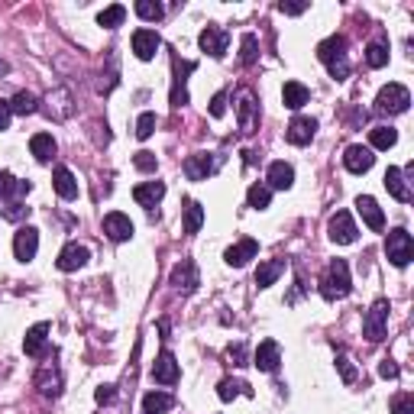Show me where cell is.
Wrapping results in <instances>:
<instances>
[{
	"instance_id": "obj_1",
	"label": "cell",
	"mask_w": 414,
	"mask_h": 414,
	"mask_svg": "<svg viewBox=\"0 0 414 414\" xmlns=\"http://www.w3.org/2000/svg\"><path fill=\"white\" fill-rule=\"evenodd\" d=\"M317 59L330 68V75L337 78V81H343V78L350 75L347 39H343V36H330V39H324V43L317 46Z\"/></svg>"
},
{
	"instance_id": "obj_2",
	"label": "cell",
	"mask_w": 414,
	"mask_h": 414,
	"mask_svg": "<svg viewBox=\"0 0 414 414\" xmlns=\"http://www.w3.org/2000/svg\"><path fill=\"white\" fill-rule=\"evenodd\" d=\"M321 295L327 301H337V298H347L350 295V265L343 259H333L327 265L321 279Z\"/></svg>"
},
{
	"instance_id": "obj_3",
	"label": "cell",
	"mask_w": 414,
	"mask_h": 414,
	"mask_svg": "<svg viewBox=\"0 0 414 414\" xmlns=\"http://www.w3.org/2000/svg\"><path fill=\"white\" fill-rule=\"evenodd\" d=\"M385 256L392 259V265L405 269L408 262L414 259V240L408 230H392L389 240H385Z\"/></svg>"
},
{
	"instance_id": "obj_4",
	"label": "cell",
	"mask_w": 414,
	"mask_h": 414,
	"mask_svg": "<svg viewBox=\"0 0 414 414\" xmlns=\"http://www.w3.org/2000/svg\"><path fill=\"white\" fill-rule=\"evenodd\" d=\"M408 104H411V94H408L405 85H385L379 91V97H375V110L379 113H405Z\"/></svg>"
},
{
	"instance_id": "obj_5",
	"label": "cell",
	"mask_w": 414,
	"mask_h": 414,
	"mask_svg": "<svg viewBox=\"0 0 414 414\" xmlns=\"http://www.w3.org/2000/svg\"><path fill=\"white\" fill-rule=\"evenodd\" d=\"M363 333L372 343H379L389 333V301H375L369 308V314H366V321H363Z\"/></svg>"
},
{
	"instance_id": "obj_6",
	"label": "cell",
	"mask_w": 414,
	"mask_h": 414,
	"mask_svg": "<svg viewBox=\"0 0 414 414\" xmlns=\"http://www.w3.org/2000/svg\"><path fill=\"white\" fill-rule=\"evenodd\" d=\"M327 230H330V240L333 243H340V246H350V243H356V223H353V217H350L347 211H337L333 217H330V223H327Z\"/></svg>"
},
{
	"instance_id": "obj_7",
	"label": "cell",
	"mask_w": 414,
	"mask_h": 414,
	"mask_svg": "<svg viewBox=\"0 0 414 414\" xmlns=\"http://www.w3.org/2000/svg\"><path fill=\"white\" fill-rule=\"evenodd\" d=\"M314 133H317V120L311 117H295L291 123H288L285 130V139L291 146H308L314 139Z\"/></svg>"
},
{
	"instance_id": "obj_8",
	"label": "cell",
	"mask_w": 414,
	"mask_h": 414,
	"mask_svg": "<svg viewBox=\"0 0 414 414\" xmlns=\"http://www.w3.org/2000/svg\"><path fill=\"white\" fill-rule=\"evenodd\" d=\"M104 233H107L113 243H123V240L133 237V220H130L127 214H120V211L107 214V217H104Z\"/></svg>"
},
{
	"instance_id": "obj_9",
	"label": "cell",
	"mask_w": 414,
	"mask_h": 414,
	"mask_svg": "<svg viewBox=\"0 0 414 414\" xmlns=\"http://www.w3.org/2000/svg\"><path fill=\"white\" fill-rule=\"evenodd\" d=\"M36 249H39V233H36L33 227H20L17 237H13V253H17V259L29 262L36 256Z\"/></svg>"
},
{
	"instance_id": "obj_10",
	"label": "cell",
	"mask_w": 414,
	"mask_h": 414,
	"mask_svg": "<svg viewBox=\"0 0 414 414\" xmlns=\"http://www.w3.org/2000/svg\"><path fill=\"white\" fill-rule=\"evenodd\" d=\"M198 43H201V49L207 52L211 59H220V55L227 52V46H230V36L223 33L220 26H207V29L201 33V39H198Z\"/></svg>"
},
{
	"instance_id": "obj_11",
	"label": "cell",
	"mask_w": 414,
	"mask_h": 414,
	"mask_svg": "<svg viewBox=\"0 0 414 414\" xmlns=\"http://www.w3.org/2000/svg\"><path fill=\"white\" fill-rule=\"evenodd\" d=\"M159 36L153 33V29H136L133 33V52H136V59H143V62H153L156 59V52H159Z\"/></svg>"
},
{
	"instance_id": "obj_12",
	"label": "cell",
	"mask_w": 414,
	"mask_h": 414,
	"mask_svg": "<svg viewBox=\"0 0 414 414\" xmlns=\"http://www.w3.org/2000/svg\"><path fill=\"white\" fill-rule=\"evenodd\" d=\"M372 162H375V156H372L369 146H350L347 156H343V165H347L350 172H356V175L369 172V169H372Z\"/></svg>"
},
{
	"instance_id": "obj_13",
	"label": "cell",
	"mask_w": 414,
	"mask_h": 414,
	"mask_svg": "<svg viewBox=\"0 0 414 414\" xmlns=\"http://www.w3.org/2000/svg\"><path fill=\"white\" fill-rule=\"evenodd\" d=\"M237 113H240V130H243V133H253L256 123H259V104H256V97L249 91L240 97Z\"/></svg>"
},
{
	"instance_id": "obj_14",
	"label": "cell",
	"mask_w": 414,
	"mask_h": 414,
	"mask_svg": "<svg viewBox=\"0 0 414 414\" xmlns=\"http://www.w3.org/2000/svg\"><path fill=\"white\" fill-rule=\"evenodd\" d=\"M356 211L363 214V220L369 223L372 230H385V214H382V207L375 204V198L359 195V198H356Z\"/></svg>"
},
{
	"instance_id": "obj_15",
	"label": "cell",
	"mask_w": 414,
	"mask_h": 414,
	"mask_svg": "<svg viewBox=\"0 0 414 414\" xmlns=\"http://www.w3.org/2000/svg\"><path fill=\"white\" fill-rule=\"evenodd\" d=\"M88 259H91L88 246H81V243H68L65 249H62V256H59V269H62V272H75V269H81V265H85Z\"/></svg>"
},
{
	"instance_id": "obj_16",
	"label": "cell",
	"mask_w": 414,
	"mask_h": 414,
	"mask_svg": "<svg viewBox=\"0 0 414 414\" xmlns=\"http://www.w3.org/2000/svg\"><path fill=\"white\" fill-rule=\"evenodd\" d=\"M256 253H259V243H256V240H240L237 246H230L227 253H223V259H227V265L240 269V265H246Z\"/></svg>"
},
{
	"instance_id": "obj_17",
	"label": "cell",
	"mask_w": 414,
	"mask_h": 414,
	"mask_svg": "<svg viewBox=\"0 0 414 414\" xmlns=\"http://www.w3.org/2000/svg\"><path fill=\"white\" fill-rule=\"evenodd\" d=\"M162 195H165V185H162V181H143V185L133 188V201L143 204V207H149V211L162 201Z\"/></svg>"
},
{
	"instance_id": "obj_18",
	"label": "cell",
	"mask_w": 414,
	"mask_h": 414,
	"mask_svg": "<svg viewBox=\"0 0 414 414\" xmlns=\"http://www.w3.org/2000/svg\"><path fill=\"white\" fill-rule=\"evenodd\" d=\"M279 359H282L279 343H275V340H262L259 350H256V359H253V363L259 366L262 372H275V369H279Z\"/></svg>"
},
{
	"instance_id": "obj_19",
	"label": "cell",
	"mask_w": 414,
	"mask_h": 414,
	"mask_svg": "<svg viewBox=\"0 0 414 414\" xmlns=\"http://www.w3.org/2000/svg\"><path fill=\"white\" fill-rule=\"evenodd\" d=\"M153 379L162 385H175L178 382V363L172 353H159V359L153 363Z\"/></svg>"
},
{
	"instance_id": "obj_20",
	"label": "cell",
	"mask_w": 414,
	"mask_h": 414,
	"mask_svg": "<svg viewBox=\"0 0 414 414\" xmlns=\"http://www.w3.org/2000/svg\"><path fill=\"white\" fill-rule=\"evenodd\" d=\"M214 172V159L207 153H195V156H188L185 162V175L191 178V181H204V178Z\"/></svg>"
},
{
	"instance_id": "obj_21",
	"label": "cell",
	"mask_w": 414,
	"mask_h": 414,
	"mask_svg": "<svg viewBox=\"0 0 414 414\" xmlns=\"http://www.w3.org/2000/svg\"><path fill=\"white\" fill-rule=\"evenodd\" d=\"M291 185H295V169H291L288 162H272L269 165V188L288 191Z\"/></svg>"
},
{
	"instance_id": "obj_22",
	"label": "cell",
	"mask_w": 414,
	"mask_h": 414,
	"mask_svg": "<svg viewBox=\"0 0 414 414\" xmlns=\"http://www.w3.org/2000/svg\"><path fill=\"white\" fill-rule=\"evenodd\" d=\"M172 285L178 288V291H195L198 288V269L195 262H181V265H175V272H172Z\"/></svg>"
},
{
	"instance_id": "obj_23",
	"label": "cell",
	"mask_w": 414,
	"mask_h": 414,
	"mask_svg": "<svg viewBox=\"0 0 414 414\" xmlns=\"http://www.w3.org/2000/svg\"><path fill=\"white\" fill-rule=\"evenodd\" d=\"M36 389L43 392L46 398H55L62 392V375L59 369H52V366H43L39 369V375H36Z\"/></svg>"
},
{
	"instance_id": "obj_24",
	"label": "cell",
	"mask_w": 414,
	"mask_h": 414,
	"mask_svg": "<svg viewBox=\"0 0 414 414\" xmlns=\"http://www.w3.org/2000/svg\"><path fill=\"white\" fill-rule=\"evenodd\" d=\"M46 337H49V324H36V327L26 330V340H23L26 356H43Z\"/></svg>"
},
{
	"instance_id": "obj_25",
	"label": "cell",
	"mask_w": 414,
	"mask_h": 414,
	"mask_svg": "<svg viewBox=\"0 0 414 414\" xmlns=\"http://www.w3.org/2000/svg\"><path fill=\"white\" fill-rule=\"evenodd\" d=\"M52 185H55V191H59V198H65V201H75L78 198V181L75 175L62 165V169H55V175H52Z\"/></svg>"
},
{
	"instance_id": "obj_26",
	"label": "cell",
	"mask_w": 414,
	"mask_h": 414,
	"mask_svg": "<svg viewBox=\"0 0 414 414\" xmlns=\"http://www.w3.org/2000/svg\"><path fill=\"white\" fill-rule=\"evenodd\" d=\"M308 88L301 85V81H285V88H282V101H285V107L298 110V107H305L308 104Z\"/></svg>"
},
{
	"instance_id": "obj_27",
	"label": "cell",
	"mask_w": 414,
	"mask_h": 414,
	"mask_svg": "<svg viewBox=\"0 0 414 414\" xmlns=\"http://www.w3.org/2000/svg\"><path fill=\"white\" fill-rule=\"evenodd\" d=\"M385 188H389V195L398 198V201H411V191H408V185H405V172L401 169L385 172Z\"/></svg>"
},
{
	"instance_id": "obj_28",
	"label": "cell",
	"mask_w": 414,
	"mask_h": 414,
	"mask_svg": "<svg viewBox=\"0 0 414 414\" xmlns=\"http://www.w3.org/2000/svg\"><path fill=\"white\" fill-rule=\"evenodd\" d=\"M282 272H285V262L282 259H269V262H262L259 269H256V285L259 288H269L272 282L279 279Z\"/></svg>"
},
{
	"instance_id": "obj_29",
	"label": "cell",
	"mask_w": 414,
	"mask_h": 414,
	"mask_svg": "<svg viewBox=\"0 0 414 414\" xmlns=\"http://www.w3.org/2000/svg\"><path fill=\"white\" fill-rule=\"evenodd\" d=\"M29 181H17V178L10 175V172L0 169V201L4 198H13V195H29Z\"/></svg>"
},
{
	"instance_id": "obj_30",
	"label": "cell",
	"mask_w": 414,
	"mask_h": 414,
	"mask_svg": "<svg viewBox=\"0 0 414 414\" xmlns=\"http://www.w3.org/2000/svg\"><path fill=\"white\" fill-rule=\"evenodd\" d=\"M29 149H33V156L39 162H49L55 156V139H52V133H36L29 139Z\"/></svg>"
},
{
	"instance_id": "obj_31",
	"label": "cell",
	"mask_w": 414,
	"mask_h": 414,
	"mask_svg": "<svg viewBox=\"0 0 414 414\" xmlns=\"http://www.w3.org/2000/svg\"><path fill=\"white\" fill-rule=\"evenodd\" d=\"M172 405H175V398L165 395V392H149V395L143 398L146 414H165V411H172Z\"/></svg>"
},
{
	"instance_id": "obj_32",
	"label": "cell",
	"mask_w": 414,
	"mask_h": 414,
	"mask_svg": "<svg viewBox=\"0 0 414 414\" xmlns=\"http://www.w3.org/2000/svg\"><path fill=\"white\" fill-rule=\"evenodd\" d=\"M49 101H55V107H49V117H55V120H65V117H71V94L65 91V88H59L55 94H49Z\"/></svg>"
},
{
	"instance_id": "obj_33",
	"label": "cell",
	"mask_w": 414,
	"mask_h": 414,
	"mask_svg": "<svg viewBox=\"0 0 414 414\" xmlns=\"http://www.w3.org/2000/svg\"><path fill=\"white\" fill-rule=\"evenodd\" d=\"M217 395H220V401H233L237 395H253V392H249V385H246V382L223 379V382L217 385Z\"/></svg>"
},
{
	"instance_id": "obj_34",
	"label": "cell",
	"mask_w": 414,
	"mask_h": 414,
	"mask_svg": "<svg viewBox=\"0 0 414 414\" xmlns=\"http://www.w3.org/2000/svg\"><path fill=\"white\" fill-rule=\"evenodd\" d=\"M369 143L375 146V149H392V146L398 143V133L392 127H372L369 130Z\"/></svg>"
},
{
	"instance_id": "obj_35",
	"label": "cell",
	"mask_w": 414,
	"mask_h": 414,
	"mask_svg": "<svg viewBox=\"0 0 414 414\" xmlns=\"http://www.w3.org/2000/svg\"><path fill=\"white\" fill-rule=\"evenodd\" d=\"M246 201H249V207H256V211H265L272 201V188L269 185H253L249 191H246Z\"/></svg>"
},
{
	"instance_id": "obj_36",
	"label": "cell",
	"mask_w": 414,
	"mask_h": 414,
	"mask_svg": "<svg viewBox=\"0 0 414 414\" xmlns=\"http://www.w3.org/2000/svg\"><path fill=\"white\" fill-rule=\"evenodd\" d=\"M204 223V207L198 201H188L185 204V233H198Z\"/></svg>"
},
{
	"instance_id": "obj_37",
	"label": "cell",
	"mask_w": 414,
	"mask_h": 414,
	"mask_svg": "<svg viewBox=\"0 0 414 414\" xmlns=\"http://www.w3.org/2000/svg\"><path fill=\"white\" fill-rule=\"evenodd\" d=\"M36 107H39V104H36V94H29V91H20L17 97L10 101V110H13V113H20V117H29V113H36Z\"/></svg>"
},
{
	"instance_id": "obj_38",
	"label": "cell",
	"mask_w": 414,
	"mask_h": 414,
	"mask_svg": "<svg viewBox=\"0 0 414 414\" xmlns=\"http://www.w3.org/2000/svg\"><path fill=\"white\" fill-rule=\"evenodd\" d=\"M123 17H127V7H120V4H113V7L101 10V17H97V23L107 26V29H117L120 23H123Z\"/></svg>"
},
{
	"instance_id": "obj_39",
	"label": "cell",
	"mask_w": 414,
	"mask_h": 414,
	"mask_svg": "<svg viewBox=\"0 0 414 414\" xmlns=\"http://www.w3.org/2000/svg\"><path fill=\"white\" fill-rule=\"evenodd\" d=\"M195 65H181V75H175V85H172V104L175 107H185L188 104V91H185V71H191Z\"/></svg>"
},
{
	"instance_id": "obj_40",
	"label": "cell",
	"mask_w": 414,
	"mask_h": 414,
	"mask_svg": "<svg viewBox=\"0 0 414 414\" xmlns=\"http://www.w3.org/2000/svg\"><path fill=\"white\" fill-rule=\"evenodd\" d=\"M136 13L143 20H149V23H156V20H162V4H156V0H136Z\"/></svg>"
},
{
	"instance_id": "obj_41",
	"label": "cell",
	"mask_w": 414,
	"mask_h": 414,
	"mask_svg": "<svg viewBox=\"0 0 414 414\" xmlns=\"http://www.w3.org/2000/svg\"><path fill=\"white\" fill-rule=\"evenodd\" d=\"M366 62H369L372 68H382V65H389V46H382V43H372L369 49H366Z\"/></svg>"
},
{
	"instance_id": "obj_42",
	"label": "cell",
	"mask_w": 414,
	"mask_h": 414,
	"mask_svg": "<svg viewBox=\"0 0 414 414\" xmlns=\"http://www.w3.org/2000/svg\"><path fill=\"white\" fill-rule=\"evenodd\" d=\"M153 133H156V113L146 110V113H139V120H136V136H139V139H149Z\"/></svg>"
},
{
	"instance_id": "obj_43",
	"label": "cell",
	"mask_w": 414,
	"mask_h": 414,
	"mask_svg": "<svg viewBox=\"0 0 414 414\" xmlns=\"http://www.w3.org/2000/svg\"><path fill=\"white\" fill-rule=\"evenodd\" d=\"M259 46H256V36H243V55H240V59H243V65H253L256 62V55H259Z\"/></svg>"
},
{
	"instance_id": "obj_44",
	"label": "cell",
	"mask_w": 414,
	"mask_h": 414,
	"mask_svg": "<svg viewBox=\"0 0 414 414\" xmlns=\"http://www.w3.org/2000/svg\"><path fill=\"white\" fill-rule=\"evenodd\" d=\"M392 414H414V395H398L392 401Z\"/></svg>"
},
{
	"instance_id": "obj_45",
	"label": "cell",
	"mask_w": 414,
	"mask_h": 414,
	"mask_svg": "<svg viewBox=\"0 0 414 414\" xmlns=\"http://www.w3.org/2000/svg\"><path fill=\"white\" fill-rule=\"evenodd\" d=\"M0 214H4L7 220H23L26 214H29V207H23V204L13 201V204H7V207H0Z\"/></svg>"
},
{
	"instance_id": "obj_46",
	"label": "cell",
	"mask_w": 414,
	"mask_h": 414,
	"mask_svg": "<svg viewBox=\"0 0 414 414\" xmlns=\"http://www.w3.org/2000/svg\"><path fill=\"white\" fill-rule=\"evenodd\" d=\"M133 165H136L139 172H156V156H153V153H136Z\"/></svg>"
},
{
	"instance_id": "obj_47",
	"label": "cell",
	"mask_w": 414,
	"mask_h": 414,
	"mask_svg": "<svg viewBox=\"0 0 414 414\" xmlns=\"http://www.w3.org/2000/svg\"><path fill=\"white\" fill-rule=\"evenodd\" d=\"M94 398H97V405H113L117 392H113V385H101V389L94 392Z\"/></svg>"
},
{
	"instance_id": "obj_48",
	"label": "cell",
	"mask_w": 414,
	"mask_h": 414,
	"mask_svg": "<svg viewBox=\"0 0 414 414\" xmlns=\"http://www.w3.org/2000/svg\"><path fill=\"white\" fill-rule=\"evenodd\" d=\"M337 369H340V375H343V382H353L356 379V369L350 366L347 356H337Z\"/></svg>"
},
{
	"instance_id": "obj_49",
	"label": "cell",
	"mask_w": 414,
	"mask_h": 414,
	"mask_svg": "<svg viewBox=\"0 0 414 414\" xmlns=\"http://www.w3.org/2000/svg\"><path fill=\"white\" fill-rule=\"evenodd\" d=\"M227 113V94H214L211 101V117H223Z\"/></svg>"
},
{
	"instance_id": "obj_50",
	"label": "cell",
	"mask_w": 414,
	"mask_h": 414,
	"mask_svg": "<svg viewBox=\"0 0 414 414\" xmlns=\"http://www.w3.org/2000/svg\"><path fill=\"white\" fill-rule=\"evenodd\" d=\"M227 356L233 359L237 366H246V350H243V343H237V347H230L227 350Z\"/></svg>"
},
{
	"instance_id": "obj_51",
	"label": "cell",
	"mask_w": 414,
	"mask_h": 414,
	"mask_svg": "<svg viewBox=\"0 0 414 414\" xmlns=\"http://www.w3.org/2000/svg\"><path fill=\"white\" fill-rule=\"evenodd\" d=\"M379 375L382 379H398V366L392 363V359H385V363L379 366Z\"/></svg>"
},
{
	"instance_id": "obj_52",
	"label": "cell",
	"mask_w": 414,
	"mask_h": 414,
	"mask_svg": "<svg viewBox=\"0 0 414 414\" xmlns=\"http://www.w3.org/2000/svg\"><path fill=\"white\" fill-rule=\"evenodd\" d=\"M10 117H13V110H10V101H0V130L10 127Z\"/></svg>"
},
{
	"instance_id": "obj_53",
	"label": "cell",
	"mask_w": 414,
	"mask_h": 414,
	"mask_svg": "<svg viewBox=\"0 0 414 414\" xmlns=\"http://www.w3.org/2000/svg\"><path fill=\"white\" fill-rule=\"evenodd\" d=\"M282 13H291V17H298V13H305L308 4H279Z\"/></svg>"
}]
</instances>
